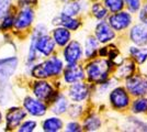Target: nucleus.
Segmentation results:
<instances>
[{
    "label": "nucleus",
    "instance_id": "obj_23",
    "mask_svg": "<svg viewBox=\"0 0 147 132\" xmlns=\"http://www.w3.org/2000/svg\"><path fill=\"white\" fill-rule=\"evenodd\" d=\"M100 127H101V121L96 116L88 117L85 120V123H84V128L87 131H96V130H98Z\"/></svg>",
    "mask_w": 147,
    "mask_h": 132
},
{
    "label": "nucleus",
    "instance_id": "obj_21",
    "mask_svg": "<svg viewBox=\"0 0 147 132\" xmlns=\"http://www.w3.org/2000/svg\"><path fill=\"white\" fill-rule=\"evenodd\" d=\"M98 50V40L92 37H89L86 41V45H85V51H86V56L87 57H93L97 53Z\"/></svg>",
    "mask_w": 147,
    "mask_h": 132
},
{
    "label": "nucleus",
    "instance_id": "obj_22",
    "mask_svg": "<svg viewBox=\"0 0 147 132\" xmlns=\"http://www.w3.org/2000/svg\"><path fill=\"white\" fill-rule=\"evenodd\" d=\"M134 63L132 62H126L124 65H121V67L117 69V76L120 78H127L131 75H133V72H134Z\"/></svg>",
    "mask_w": 147,
    "mask_h": 132
},
{
    "label": "nucleus",
    "instance_id": "obj_12",
    "mask_svg": "<svg viewBox=\"0 0 147 132\" xmlns=\"http://www.w3.org/2000/svg\"><path fill=\"white\" fill-rule=\"evenodd\" d=\"M85 78L84 69L79 65L76 64H68V66L64 70V79L67 84L80 82Z\"/></svg>",
    "mask_w": 147,
    "mask_h": 132
},
{
    "label": "nucleus",
    "instance_id": "obj_25",
    "mask_svg": "<svg viewBox=\"0 0 147 132\" xmlns=\"http://www.w3.org/2000/svg\"><path fill=\"white\" fill-rule=\"evenodd\" d=\"M10 95L9 86L6 85V81H0V105H6L7 102H10Z\"/></svg>",
    "mask_w": 147,
    "mask_h": 132
},
{
    "label": "nucleus",
    "instance_id": "obj_33",
    "mask_svg": "<svg viewBox=\"0 0 147 132\" xmlns=\"http://www.w3.org/2000/svg\"><path fill=\"white\" fill-rule=\"evenodd\" d=\"M68 110V113L71 118H78L81 112H82V107L79 106V105H71Z\"/></svg>",
    "mask_w": 147,
    "mask_h": 132
},
{
    "label": "nucleus",
    "instance_id": "obj_32",
    "mask_svg": "<svg viewBox=\"0 0 147 132\" xmlns=\"http://www.w3.org/2000/svg\"><path fill=\"white\" fill-rule=\"evenodd\" d=\"M129 122L132 123V128H134L133 130H140V131H147V125L142 122L141 120L138 119H133V118H129Z\"/></svg>",
    "mask_w": 147,
    "mask_h": 132
},
{
    "label": "nucleus",
    "instance_id": "obj_29",
    "mask_svg": "<svg viewBox=\"0 0 147 132\" xmlns=\"http://www.w3.org/2000/svg\"><path fill=\"white\" fill-rule=\"evenodd\" d=\"M0 21H1V22H0V29L3 30V31H8V30H10V29L13 26L14 17H12L11 14L8 13V14L5 16Z\"/></svg>",
    "mask_w": 147,
    "mask_h": 132
},
{
    "label": "nucleus",
    "instance_id": "obj_14",
    "mask_svg": "<svg viewBox=\"0 0 147 132\" xmlns=\"http://www.w3.org/2000/svg\"><path fill=\"white\" fill-rule=\"evenodd\" d=\"M96 37H97V40L100 43H107L111 40H113L115 34L112 30L111 25H109L107 22H100L97 28H96Z\"/></svg>",
    "mask_w": 147,
    "mask_h": 132
},
{
    "label": "nucleus",
    "instance_id": "obj_28",
    "mask_svg": "<svg viewBox=\"0 0 147 132\" xmlns=\"http://www.w3.org/2000/svg\"><path fill=\"white\" fill-rule=\"evenodd\" d=\"M133 111L135 113H141L147 111V99L145 98H140L134 101L133 104Z\"/></svg>",
    "mask_w": 147,
    "mask_h": 132
},
{
    "label": "nucleus",
    "instance_id": "obj_10",
    "mask_svg": "<svg viewBox=\"0 0 147 132\" xmlns=\"http://www.w3.org/2000/svg\"><path fill=\"white\" fill-rule=\"evenodd\" d=\"M110 101L115 109H124L129 106V98L124 88L117 87L111 91Z\"/></svg>",
    "mask_w": 147,
    "mask_h": 132
},
{
    "label": "nucleus",
    "instance_id": "obj_6",
    "mask_svg": "<svg viewBox=\"0 0 147 132\" xmlns=\"http://www.w3.org/2000/svg\"><path fill=\"white\" fill-rule=\"evenodd\" d=\"M126 88L134 96H143L147 93V77L144 75L129 76L126 81Z\"/></svg>",
    "mask_w": 147,
    "mask_h": 132
},
{
    "label": "nucleus",
    "instance_id": "obj_8",
    "mask_svg": "<svg viewBox=\"0 0 147 132\" xmlns=\"http://www.w3.org/2000/svg\"><path fill=\"white\" fill-rule=\"evenodd\" d=\"M19 66V60L16 56L0 58V81H8L16 73Z\"/></svg>",
    "mask_w": 147,
    "mask_h": 132
},
{
    "label": "nucleus",
    "instance_id": "obj_15",
    "mask_svg": "<svg viewBox=\"0 0 147 132\" xmlns=\"http://www.w3.org/2000/svg\"><path fill=\"white\" fill-rule=\"evenodd\" d=\"M131 40L136 45H145L147 43V26L137 24L131 30Z\"/></svg>",
    "mask_w": 147,
    "mask_h": 132
},
{
    "label": "nucleus",
    "instance_id": "obj_5",
    "mask_svg": "<svg viewBox=\"0 0 147 132\" xmlns=\"http://www.w3.org/2000/svg\"><path fill=\"white\" fill-rule=\"evenodd\" d=\"M22 105L26 113L31 114L32 117H43L47 110L46 105L43 101L34 97H31V96L24 97Z\"/></svg>",
    "mask_w": 147,
    "mask_h": 132
},
{
    "label": "nucleus",
    "instance_id": "obj_34",
    "mask_svg": "<svg viewBox=\"0 0 147 132\" xmlns=\"http://www.w3.org/2000/svg\"><path fill=\"white\" fill-rule=\"evenodd\" d=\"M124 1L126 2V5H127L131 11L135 12V11H137L140 9V6H141L140 0H124Z\"/></svg>",
    "mask_w": 147,
    "mask_h": 132
},
{
    "label": "nucleus",
    "instance_id": "obj_27",
    "mask_svg": "<svg viewBox=\"0 0 147 132\" xmlns=\"http://www.w3.org/2000/svg\"><path fill=\"white\" fill-rule=\"evenodd\" d=\"M37 127L36 121L34 120H23L21 125L18 127V131L20 132H32Z\"/></svg>",
    "mask_w": 147,
    "mask_h": 132
},
{
    "label": "nucleus",
    "instance_id": "obj_37",
    "mask_svg": "<svg viewBox=\"0 0 147 132\" xmlns=\"http://www.w3.org/2000/svg\"><path fill=\"white\" fill-rule=\"evenodd\" d=\"M2 120H3V117H2V112L0 111V123L2 122Z\"/></svg>",
    "mask_w": 147,
    "mask_h": 132
},
{
    "label": "nucleus",
    "instance_id": "obj_26",
    "mask_svg": "<svg viewBox=\"0 0 147 132\" xmlns=\"http://www.w3.org/2000/svg\"><path fill=\"white\" fill-rule=\"evenodd\" d=\"M107 8L112 12H119L124 7V0H104Z\"/></svg>",
    "mask_w": 147,
    "mask_h": 132
},
{
    "label": "nucleus",
    "instance_id": "obj_9",
    "mask_svg": "<svg viewBox=\"0 0 147 132\" xmlns=\"http://www.w3.org/2000/svg\"><path fill=\"white\" fill-rule=\"evenodd\" d=\"M65 50L63 52L64 58L68 64H76L82 56V47L77 41H69L65 45Z\"/></svg>",
    "mask_w": 147,
    "mask_h": 132
},
{
    "label": "nucleus",
    "instance_id": "obj_7",
    "mask_svg": "<svg viewBox=\"0 0 147 132\" xmlns=\"http://www.w3.org/2000/svg\"><path fill=\"white\" fill-rule=\"evenodd\" d=\"M25 117H26V111L24 110V108H9L6 113V128L8 130L17 129L21 125V122L25 119Z\"/></svg>",
    "mask_w": 147,
    "mask_h": 132
},
{
    "label": "nucleus",
    "instance_id": "obj_4",
    "mask_svg": "<svg viewBox=\"0 0 147 132\" xmlns=\"http://www.w3.org/2000/svg\"><path fill=\"white\" fill-rule=\"evenodd\" d=\"M33 21H34L33 9L29 6H24L22 7L16 14L14 21H13V26L19 31H22V30L28 29L33 23Z\"/></svg>",
    "mask_w": 147,
    "mask_h": 132
},
{
    "label": "nucleus",
    "instance_id": "obj_18",
    "mask_svg": "<svg viewBox=\"0 0 147 132\" xmlns=\"http://www.w3.org/2000/svg\"><path fill=\"white\" fill-rule=\"evenodd\" d=\"M53 106H52V112L55 114H61L66 112L68 109V100L64 95H58L53 99Z\"/></svg>",
    "mask_w": 147,
    "mask_h": 132
},
{
    "label": "nucleus",
    "instance_id": "obj_11",
    "mask_svg": "<svg viewBox=\"0 0 147 132\" xmlns=\"http://www.w3.org/2000/svg\"><path fill=\"white\" fill-rule=\"evenodd\" d=\"M89 94V88L86 84L84 83H73L71 86L68 90V96L69 98L75 102H80L84 101L88 97Z\"/></svg>",
    "mask_w": 147,
    "mask_h": 132
},
{
    "label": "nucleus",
    "instance_id": "obj_16",
    "mask_svg": "<svg viewBox=\"0 0 147 132\" xmlns=\"http://www.w3.org/2000/svg\"><path fill=\"white\" fill-rule=\"evenodd\" d=\"M52 38L58 46H65L70 41V32L64 26H58L53 30Z\"/></svg>",
    "mask_w": 147,
    "mask_h": 132
},
{
    "label": "nucleus",
    "instance_id": "obj_31",
    "mask_svg": "<svg viewBox=\"0 0 147 132\" xmlns=\"http://www.w3.org/2000/svg\"><path fill=\"white\" fill-rule=\"evenodd\" d=\"M10 8L11 0H0V20L8 13H10Z\"/></svg>",
    "mask_w": 147,
    "mask_h": 132
},
{
    "label": "nucleus",
    "instance_id": "obj_20",
    "mask_svg": "<svg viewBox=\"0 0 147 132\" xmlns=\"http://www.w3.org/2000/svg\"><path fill=\"white\" fill-rule=\"evenodd\" d=\"M80 10H81V5L79 1H70L64 6L61 13L65 16H68V17H74V16L78 14Z\"/></svg>",
    "mask_w": 147,
    "mask_h": 132
},
{
    "label": "nucleus",
    "instance_id": "obj_3",
    "mask_svg": "<svg viewBox=\"0 0 147 132\" xmlns=\"http://www.w3.org/2000/svg\"><path fill=\"white\" fill-rule=\"evenodd\" d=\"M32 93L35 96V98L42 101H53L55 98V91L54 88L49 82L44 79H38L33 83L32 86Z\"/></svg>",
    "mask_w": 147,
    "mask_h": 132
},
{
    "label": "nucleus",
    "instance_id": "obj_19",
    "mask_svg": "<svg viewBox=\"0 0 147 132\" xmlns=\"http://www.w3.org/2000/svg\"><path fill=\"white\" fill-rule=\"evenodd\" d=\"M55 21H57V22H54V23H57V24H59L61 26H64V28H66L68 30H73V31L77 30L80 25V22L78 20L74 19V17L65 16L63 13H61Z\"/></svg>",
    "mask_w": 147,
    "mask_h": 132
},
{
    "label": "nucleus",
    "instance_id": "obj_1",
    "mask_svg": "<svg viewBox=\"0 0 147 132\" xmlns=\"http://www.w3.org/2000/svg\"><path fill=\"white\" fill-rule=\"evenodd\" d=\"M64 69V63L59 57L52 56L42 63L33 64L30 67L31 76L37 79H45L47 77L61 75Z\"/></svg>",
    "mask_w": 147,
    "mask_h": 132
},
{
    "label": "nucleus",
    "instance_id": "obj_2",
    "mask_svg": "<svg viewBox=\"0 0 147 132\" xmlns=\"http://www.w3.org/2000/svg\"><path fill=\"white\" fill-rule=\"evenodd\" d=\"M111 68V63L105 60H97L87 65V75L90 82L102 83L108 78V74Z\"/></svg>",
    "mask_w": 147,
    "mask_h": 132
},
{
    "label": "nucleus",
    "instance_id": "obj_24",
    "mask_svg": "<svg viewBox=\"0 0 147 132\" xmlns=\"http://www.w3.org/2000/svg\"><path fill=\"white\" fill-rule=\"evenodd\" d=\"M131 54L138 64H143L147 60V49H138V47H131Z\"/></svg>",
    "mask_w": 147,
    "mask_h": 132
},
{
    "label": "nucleus",
    "instance_id": "obj_13",
    "mask_svg": "<svg viewBox=\"0 0 147 132\" xmlns=\"http://www.w3.org/2000/svg\"><path fill=\"white\" fill-rule=\"evenodd\" d=\"M132 22L131 16L127 12H119L114 13L110 18V25L117 31H121L126 29Z\"/></svg>",
    "mask_w": 147,
    "mask_h": 132
},
{
    "label": "nucleus",
    "instance_id": "obj_36",
    "mask_svg": "<svg viewBox=\"0 0 147 132\" xmlns=\"http://www.w3.org/2000/svg\"><path fill=\"white\" fill-rule=\"evenodd\" d=\"M140 19L142 20V22H144L145 24H147V5L146 6H144V8L141 10Z\"/></svg>",
    "mask_w": 147,
    "mask_h": 132
},
{
    "label": "nucleus",
    "instance_id": "obj_30",
    "mask_svg": "<svg viewBox=\"0 0 147 132\" xmlns=\"http://www.w3.org/2000/svg\"><path fill=\"white\" fill-rule=\"evenodd\" d=\"M92 13L97 19H103L107 17V9L100 3H94L91 8Z\"/></svg>",
    "mask_w": 147,
    "mask_h": 132
},
{
    "label": "nucleus",
    "instance_id": "obj_17",
    "mask_svg": "<svg viewBox=\"0 0 147 132\" xmlns=\"http://www.w3.org/2000/svg\"><path fill=\"white\" fill-rule=\"evenodd\" d=\"M63 121L57 117H49L42 122V129L46 132H57L61 130Z\"/></svg>",
    "mask_w": 147,
    "mask_h": 132
},
{
    "label": "nucleus",
    "instance_id": "obj_35",
    "mask_svg": "<svg viewBox=\"0 0 147 132\" xmlns=\"http://www.w3.org/2000/svg\"><path fill=\"white\" fill-rule=\"evenodd\" d=\"M81 130V127H80L79 123H77V122H69L67 123V126H66V131H69V132H77V131H80Z\"/></svg>",
    "mask_w": 147,
    "mask_h": 132
}]
</instances>
